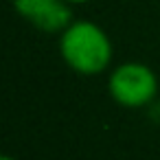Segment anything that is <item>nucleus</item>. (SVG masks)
<instances>
[{
	"mask_svg": "<svg viewBox=\"0 0 160 160\" xmlns=\"http://www.w3.org/2000/svg\"><path fill=\"white\" fill-rule=\"evenodd\" d=\"M59 53L70 70L86 77L101 75L114 55L108 33L88 20H75L59 35Z\"/></svg>",
	"mask_w": 160,
	"mask_h": 160,
	"instance_id": "f257e3e1",
	"label": "nucleus"
},
{
	"mask_svg": "<svg viewBox=\"0 0 160 160\" xmlns=\"http://www.w3.org/2000/svg\"><path fill=\"white\" fill-rule=\"evenodd\" d=\"M108 88H110V97L118 105L136 110L149 105L156 99L158 77L149 66L140 62H127L112 70Z\"/></svg>",
	"mask_w": 160,
	"mask_h": 160,
	"instance_id": "f03ea898",
	"label": "nucleus"
},
{
	"mask_svg": "<svg viewBox=\"0 0 160 160\" xmlns=\"http://www.w3.org/2000/svg\"><path fill=\"white\" fill-rule=\"evenodd\" d=\"M16 11L44 33H64L72 24V11L64 0H13Z\"/></svg>",
	"mask_w": 160,
	"mask_h": 160,
	"instance_id": "7ed1b4c3",
	"label": "nucleus"
},
{
	"mask_svg": "<svg viewBox=\"0 0 160 160\" xmlns=\"http://www.w3.org/2000/svg\"><path fill=\"white\" fill-rule=\"evenodd\" d=\"M64 2H68V5H86L90 0H64Z\"/></svg>",
	"mask_w": 160,
	"mask_h": 160,
	"instance_id": "20e7f679",
	"label": "nucleus"
},
{
	"mask_svg": "<svg viewBox=\"0 0 160 160\" xmlns=\"http://www.w3.org/2000/svg\"><path fill=\"white\" fill-rule=\"evenodd\" d=\"M2 160H16V158H11V156H2Z\"/></svg>",
	"mask_w": 160,
	"mask_h": 160,
	"instance_id": "39448f33",
	"label": "nucleus"
}]
</instances>
